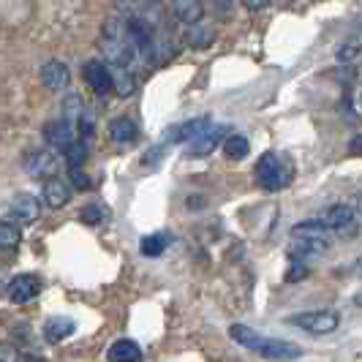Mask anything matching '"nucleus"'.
<instances>
[{"instance_id":"obj_13","label":"nucleus","mask_w":362,"mask_h":362,"mask_svg":"<svg viewBox=\"0 0 362 362\" xmlns=\"http://www.w3.org/2000/svg\"><path fill=\"white\" fill-rule=\"evenodd\" d=\"M226 136V128L223 126H210L207 131H202L194 142H188V153L191 156H207L218 147V142Z\"/></svg>"},{"instance_id":"obj_8","label":"nucleus","mask_w":362,"mask_h":362,"mask_svg":"<svg viewBox=\"0 0 362 362\" xmlns=\"http://www.w3.org/2000/svg\"><path fill=\"white\" fill-rule=\"evenodd\" d=\"M44 139H47V145L52 147V150H60V153H63V150L76 139V126H74L71 120H66V117L52 120V123L44 126Z\"/></svg>"},{"instance_id":"obj_14","label":"nucleus","mask_w":362,"mask_h":362,"mask_svg":"<svg viewBox=\"0 0 362 362\" xmlns=\"http://www.w3.org/2000/svg\"><path fill=\"white\" fill-rule=\"evenodd\" d=\"M210 126H213L210 117H194V120H188V123H182V126L172 128L169 139H172V142H194L202 131H207Z\"/></svg>"},{"instance_id":"obj_7","label":"nucleus","mask_w":362,"mask_h":362,"mask_svg":"<svg viewBox=\"0 0 362 362\" xmlns=\"http://www.w3.org/2000/svg\"><path fill=\"white\" fill-rule=\"evenodd\" d=\"M38 291H41V281H38L36 275H14L8 281V286H6L8 300L17 303V305H25V303L36 300Z\"/></svg>"},{"instance_id":"obj_26","label":"nucleus","mask_w":362,"mask_h":362,"mask_svg":"<svg viewBox=\"0 0 362 362\" xmlns=\"http://www.w3.org/2000/svg\"><path fill=\"white\" fill-rule=\"evenodd\" d=\"M188 38L194 41V47H207V44H210V38H213V33L202 25V19H199V22L188 25Z\"/></svg>"},{"instance_id":"obj_21","label":"nucleus","mask_w":362,"mask_h":362,"mask_svg":"<svg viewBox=\"0 0 362 362\" xmlns=\"http://www.w3.org/2000/svg\"><path fill=\"white\" fill-rule=\"evenodd\" d=\"M223 150H226V156H229L232 161H243V158L251 153V145H248V139H245V136H240V134H232V136H226V142H223Z\"/></svg>"},{"instance_id":"obj_15","label":"nucleus","mask_w":362,"mask_h":362,"mask_svg":"<svg viewBox=\"0 0 362 362\" xmlns=\"http://www.w3.org/2000/svg\"><path fill=\"white\" fill-rule=\"evenodd\" d=\"M109 139L115 142V145H131L134 139H136V134H139V128L136 123L131 120V117H115L112 123H109Z\"/></svg>"},{"instance_id":"obj_16","label":"nucleus","mask_w":362,"mask_h":362,"mask_svg":"<svg viewBox=\"0 0 362 362\" xmlns=\"http://www.w3.org/2000/svg\"><path fill=\"white\" fill-rule=\"evenodd\" d=\"M109 362H139L142 360V349L134 344V341H115V344L109 346L107 351Z\"/></svg>"},{"instance_id":"obj_20","label":"nucleus","mask_w":362,"mask_h":362,"mask_svg":"<svg viewBox=\"0 0 362 362\" xmlns=\"http://www.w3.org/2000/svg\"><path fill=\"white\" fill-rule=\"evenodd\" d=\"M112 82H115V90L120 93V95H131V93L136 90V76H134L131 69H112Z\"/></svg>"},{"instance_id":"obj_28","label":"nucleus","mask_w":362,"mask_h":362,"mask_svg":"<svg viewBox=\"0 0 362 362\" xmlns=\"http://www.w3.org/2000/svg\"><path fill=\"white\" fill-rule=\"evenodd\" d=\"M360 54V44L357 41H346L344 47L338 49V60H354Z\"/></svg>"},{"instance_id":"obj_10","label":"nucleus","mask_w":362,"mask_h":362,"mask_svg":"<svg viewBox=\"0 0 362 362\" xmlns=\"http://www.w3.org/2000/svg\"><path fill=\"white\" fill-rule=\"evenodd\" d=\"M25 169H28L33 177H41V180L54 177V175H57V156L49 153V150H33V153L28 156V161H25Z\"/></svg>"},{"instance_id":"obj_31","label":"nucleus","mask_w":362,"mask_h":362,"mask_svg":"<svg viewBox=\"0 0 362 362\" xmlns=\"http://www.w3.org/2000/svg\"><path fill=\"white\" fill-rule=\"evenodd\" d=\"M0 362H19V351L11 344H0Z\"/></svg>"},{"instance_id":"obj_30","label":"nucleus","mask_w":362,"mask_h":362,"mask_svg":"<svg viewBox=\"0 0 362 362\" xmlns=\"http://www.w3.org/2000/svg\"><path fill=\"white\" fill-rule=\"evenodd\" d=\"M235 3L237 0H213V8L221 17H232L235 14Z\"/></svg>"},{"instance_id":"obj_25","label":"nucleus","mask_w":362,"mask_h":362,"mask_svg":"<svg viewBox=\"0 0 362 362\" xmlns=\"http://www.w3.org/2000/svg\"><path fill=\"white\" fill-rule=\"evenodd\" d=\"M63 112H66V120L76 123V120L85 115V104H82V98H79V95H69V98L63 101Z\"/></svg>"},{"instance_id":"obj_24","label":"nucleus","mask_w":362,"mask_h":362,"mask_svg":"<svg viewBox=\"0 0 362 362\" xmlns=\"http://www.w3.org/2000/svg\"><path fill=\"white\" fill-rule=\"evenodd\" d=\"M107 207L104 204H98V202H93V204H85L82 210H79V218L85 221V223H90V226H95V223H101L104 218H107Z\"/></svg>"},{"instance_id":"obj_33","label":"nucleus","mask_w":362,"mask_h":362,"mask_svg":"<svg viewBox=\"0 0 362 362\" xmlns=\"http://www.w3.org/2000/svg\"><path fill=\"white\" fill-rule=\"evenodd\" d=\"M267 3H270V0H245V6H248V8H254V11H259V8H264Z\"/></svg>"},{"instance_id":"obj_11","label":"nucleus","mask_w":362,"mask_h":362,"mask_svg":"<svg viewBox=\"0 0 362 362\" xmlns=\"http://www.w3.org/2000/svg\"><path fill=\"white\" fill-rule=\"evenodd\" d=\"M41 82H44V88H49V90H63V88H69V82H71V71H69V66L63 63V60H49L44 69H41Z\"/></svg>"},{"instance_id":"obj_29","label":"nucleus","mask_w":362,"mask_h":362,"mask_svg":"<svg viewBox=\"0 0 362 362\" xmlns=\"http://www.w3.org/2000/svg\"><path fill=\"white\" fill-rule=\"evenodd\" d=\"M69 172H71L74 188H82V191H85V188H90V177H88V175H85L79 166H74V169H69Z\"/></svg>"},{"instance_id":"obj_17","label":"nucleus","mask_w":362,"mask_h":362,"mask_svg":"<svg viewBox=\"0 0 362 362\" xmlns=\"http://www.w3.org/2000/svg\"><path fill=\"white\" fill-rule=\"evenodd\" d=\"M74 319L69 316H52V319H47V325H44V335H47V341L49 344H60L63 338H69L74 332Z\"/></svg>"},{"instance_id":"obj_5","label":"nucleus","mask_w":362,"mask_h":362,"mask_svg":"<svg viewBox=\"0 0 362 362\" xmlns=\"http://www.w3.org/2000/svg\"><path fill=\"white\" fill-rule=\"evenodd\" d=\"M82 76L88 82V88L98 95H107L109 90H115V82H112V69H109L107 60H88Z\"/></svg>"},{"instance_id":"obj_2","label":"nucleus","mask_w":362,"mask_h":362,"mask_svg":"<svg viewBox=\"0 0 362 362\" xmlns=\"http://www.w3.org/2000/svg\"><path fill=\"white\" fill-rule=\"evenodd\" d=\"M291 256L294 259H310V256H325L332 245V235L322 221H303L291 229L289 235Z\"/></svg>"},{"instance_id":"obj_32","label":"nucleus","mask_w":362,"mask_h":362,"mask_svg":"<svg viewBox=\"0 0 362 362\" xmlns=\"http://www.w3.org/2000/svg\"><path fill=\"white\" fill-rule=\"evenodd\" d=\"M349 150H351L354 156H362V134H357V136L349 142Z\"/></svg>"},{"instance_id":"obj_4","label":"nucleus","mask_w":362,"mask_h":362,"mask_svg":"<svg viewBox=\"0 0 362 362\" xmlns=\"http://www.w3.org/2000/svg\"><path fill=\"white\" fill-rule=\"evenodd\" d=\"M289 325L303 327V329L310 332V335H329V332L338 329L341 316H338L335 310H308V313H297V316H291Z\"/></svg>"},{"instance_id":"obj_22","label":"nucleus","mask_w":362,"mask_h":362,"mask_svg":"<svg viewBox=\"0 0 362 362\" xmlns=\"http://www.w3.org/2000/svg\"><path fill=\"white\" fill-rule=\"evenodd\" d=\"M63 156H66V161H69V169L82 166L85 158H88V145H85V139H74L71 145L63 150Z\"/></svg>"},{"instance_id":"obj_6","label":"nucleus","mask_w":362,"mask_h":362,"mask_svg":"<svg viewBox=\"0 0 362 362\" xmlns=\"http://www.w3.org/2000/svg\"><path fill=\"white\" fill-rule=\"evenodd\" d=\"M322 223H325L329 232L351 235L354 226H357V213H354L351 204H332V207L325 213V218H322Z\"/></svg>"},{"instance_id":"obj_23","label":"nucleus","mask_w":362,"mask_h":362,"mask_svg":"<svg viewBox=\"0 0 362 362\" xmlns=\"http://www.w3.org/2000/svg\"><path fill=\"white\" fill-rule=\"evenodd\" d=\"M22 232H19L17 223L11 221H0V248H17Z\"/></svg>"},{"instance_id":"obj_12","label":"nucleus","mask_w":362,"mask_h":362,"mask_svg":"<svg viewBox=\"0 0 362 362\" xmlns=\"http://www.w3.org/2000/svg\"><path fill=\"white\" fill-rule=\"evenodd\" d=\"M41 197H44V204H49L52 210H60L71 202V188L60 177H47L44 180V188H41Z\"/></svg>"},{"instance_id":"obj_3","label":"nucleus","mask_w":362,"mask_h":362,"mask_svg":"<svg viewBox=\"0 0 362 362\" xmlns=\"http://www.w3.org/2000/svg\"><path fill=\"white\" fill-rule=\"evenodd\" d=\"M256 180L264 191H281V188L289 185L291 169L284 163V158L278 153H264L256 161Z\"/></svg>"},{"instance_id":"obj_1","label":"nucleus","mask_w":362,"mask_h":362,"mask_svg":"<svg viewBox=\"0 0 362 362\" xmlns=\"http://www.w3.org/2000/svg\"><path fill=\"white\" fill-rule=\"evenodd\" d=\"M229 335H232V341H235V344L251 349V351H256V354H259V357H264V360L289 362V360H297V357L303 354V349H300V346L286 344V341H275V338H267V335H262V332H256V329H251V327H245V325H232Z\"/></svg>"},{"instance_id":"obj_9","label":"nucleus","mask_w":362,"mask_h":362,"mask_svg":"<svg viewBox=\"0 0 362 362\" xmlns=\"http://www.w3.org/2000/svg\"><path fill=\"white\" fill-rule=\"evenodd\" d=\"M41 216V204L33 194H17L8 204V218L14 223H33Z\"/></svg>"},{"instance_id":"obj_19","label":"nucleus","mask_w":362,"mask_h":362,"mask_svg":"<svg viewBox=\"0 0 362 362\" xmlns=\"http://www.w3.org/2000/svg\"><path fill=\"white\" fill-rule=\"evenodd\" d=\"M169 240H172V237L166 235V232L147 235V237H142V243H139V251L145 256H161L163 251H166V245H169Z\"/></svg>"},{"instance_id":"obj_27","label":"nucleus","mask_w":362,"mask_h":362,"mask_svg":"<svg viewBox=\"0 0 362 362\" xmlns=\"http://www.w3.org/2000/svg\"><path fill=\"white\" fill-rule=\"evenodd\" d=\"M115 8L123 17H136V11L142 8V0H115Z\"/></svg>"},{"instance_id":"obj_18","label":"nucleus","mask_w":362,"mask_h":362,"mask_svg":"<svg viewBox=\"0 0 362 362\" xmlns=\"http://www.w3.org/2000/svg\"><path fill=\"white\" fill-rule=\"evenodd\" d=\"M172 8H175L177 19L185 22V25H194V22H199L204 17V8H202L199 0H172Z\"/></svg>"}]
</instances>
